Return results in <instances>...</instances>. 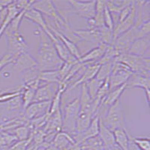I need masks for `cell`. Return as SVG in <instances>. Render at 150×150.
<instances>
[{
	"label": "cell",
	"instance_id": "1",
	"mask_svg": "<svg viewBox=\"0 0 150 150\" xmlns=\"http://www.w3.org/2000/svg\"><path fill=\"white\" fill-rule=\"evenodd\" d=\"M36 34L39 37V47L36 59L38 70L40 71H47L60 69L64 62L56 53L50 38L38 27Z\"/></svg>",
	"mask_w": 150,
	"mask_h": 150
},
{
	"label": "cell",
	"instance_id": "2",
	"mask_svg": "<svg viewBox=\"0 0 150 150\" xmlns=\"http://www.w3.org/2000/svg\"><path fill=\"white\" fill-rule=\"evenodd\" d=\"M104 126L111 131L116 129L128 130L125 123L124 111L122 105L121 98L108 108L104 118L100 116Z\"/></svg>",
	"mask_w": 150,
	"mask_h": 150
},
{
	"label": "cell",
	"instance_id": "3",
	"mask_svg": "<svg viewBox=\"0 0 150 150\" xmlns=\"http://www.w3.org/2000/svg\"><path fill=\"white\" fill-rule=\"evenodd\" d=\"M113 62H122L133 73L140 74L149 77L150 59L149 56H137L127 53L118 56Z\"/></svg>",
	"mask_w": 150,
	"mask_h": 150
},
{
	"label": "cell",
	"instance_id": "4",
	"mask_svg": "<svg viewBox=\"0 0 150 150\" xmlns=\"http://www.w3.org/2000/svg\"><path fill=\"white\" fill-rule=\"evenodd\" d=\"M80 110V99L75 98L68 102L64 108L62 114V131L73 136L76 134V122Z\"/></svg>",
	"mask_w": 150,
	"mask_h": 150
},
{
	"label": "cell",
	"instance_id": "5",
	"mask_svg": "<svg viewBox=\"0 0 150 150\" xmlns=\"http://www.w3.org/2000/svg\"><path fill=\"white\" fill-rule=\"evenodd\" d=\"M112 71L109 77L110 91L126 84L133 72L122 62H112Z\"/></svg>",
	"mask_w": 150,
	"mask_h": 150
},
{
	"label": "cell",
	"instance_id": "6",
	"mask_svg": "<svg viewBox=\"0 0 150 150\" xmlns=\"http://www.w3.org/2000/svg\"><path fill=\"white\" fill-rule=\"evenodd\" d=\"M8 42V53L17 57L21 54L29 52V47L21 32L5 35Z\"/></svg>",
	"mask_w": 150,
	"mask_h": 150
},
{
	"label": "cell",
	"instance_id": "7",
	"mask_svg": "<svg viewBox=\"0 0 150 150\" xmlns=\"http://www.w3.org/2000/svg\"><path fill=\"white\" fill-rule=\"evenodd\" d=\"M96 1H74L70 0L68 3L70 5L69 12L85 18L86 21L93 18L96 15Z\"/></svg>",
	"mask_w": 150,
	"mask_h": 150
},
{
	"label": "cell",
	"instance_id": "8",
	"mask_svg": "<svg viewBox=\"0 0 150 150\" xmlns=\"http://www.w3.org/2000/svg\"><path fill=\"white\" fill-rule=\"evenodd\" d=\"M137 38V28L135 26L120 35L112 41L111 45L114 47L120 54L127 53L128 52L130 46L134 40Z\"/></svg>",
	"mask_w": 150,
	"mask_h": 150
},
{
	"label": "cell",
	"instance_id": "9",
	"mask_svg": "<svg viewBox=\"0 0 150 150\" xmlns=\"http://www.w3.org/2000/svg\"><path fill=\"white\" fill-rule=\"evenodd\" d=\"M11 65L13 69L18 73H26L38 68L37 61L29 52L22 53L16 57Z\"/></svg>",
	"mask_w": 150,
	"mask_h": 150
},
{
	"label": "cell",
	"instance_id": "10",
	"mask_svg": "<svg viewBox=\"0 0 150 150\" xmlns=\"http://www.w3.org/2000/svg\"><path fill=\"white\" fill-rule=\"evenodd\" d=\"M99 128H100V115L98 114L92 119L89 126L85 131L81 133L75 134L72 136V137L75 143L81 145L86 140L98 136L99 134Z\"/></svg>",
	"mask_w": 150,
	"mask_h": 150
},
{
	"label": "cell",
	"instance_id": "11",
	"mask_svg": "<svg viewBox=\"0 0 150 150\" xmlns=\"http://www.w3.org/2000/svg\"><path fill=\"white\" fill-rule=\"evenodd\" d=\"M50 104L51 101L32 103L24 110V115L29 121H31L49 114Z\"/></svg>",
	"mask_w": 150,
	"mask_h": 150
},
{
	"label": "cell",
	"instance_id": "12",
	"mask_svg": "<svg viewBox=\"0 0 150 150\" xmlns=\"http://www.w3.org/2000/svg\"><path fill=\"white\" fill-rule=\"evenodd\" d=\"M135 19H136V7H135L134 1H133L132 9L129 15L124 21L118 23L114 26V29L112 31V41L119 35L123 34L133 27L135 24Z\"/></svg>",
	"mask_w": 150,
	"mask_h": 150
},
{
	"label": "cell",
	"instance_id": "13",
	"mask_svg": "<svg viewBox=\"0 0 150 150\" xmlns=\"http://www.w3.org/2000/svg\"><path fill=\"white\" fill-rule=\"evenodd\" d=\"M108 46V45L101 43L98 46L94 47L93 49L89 50V52H87L84 55H82L78 59H77V61L80 63L83 64L98 62L104 55V53H105L106 49H107Z\"/></svg>",
	"mask_w": 150,
	"mask_h": 150
},
{
	"label": "cell",
	"instance_id": "14",
	"mask_svg": "<svg viewBox=\"0 0 150 150\" xmlns=\"http://www.w3.org/2000/svg\"><path fill=\"white\" fill-rule=\"evenodd\" d=\"M99 68H100V65L98 64L97 62L86 64L85 69H84L83 72L80 77V78L71 86L68 90H72L73 89H74L75 87L82 85V84H86L89 81L92 80V79L95 78L96 77Z\"/></svg>",
	"mask_w": 150,
	"mask_h": 150
},
{
	"label": "cell",
	"instance_id": "15",
	"mask_svg": "<svg viewBox=\"0 0 150 150\" xmlns=\"http://www.w3.org/2000/svg\"><path fill=\"white\" fill-rule=\"evenodd\" d=\"M150 47L149 35L137 38L130 46L128 53L137 56H145Z\"/></svg>",
	"mask_w": 150,
	"mask_h": 150
},
{
	"label": "cell",
	"instance_id": "16",
	"mask_svg": "<svg viewBox=\"0 0 150 150\" xmlns=\"http://www.w3.org/2000/svg\"><path fill=\"white\" fill-rule=\"evenodd\" d=\"M23 18L26 19L28 21H30L31 22L34 23L37 25L38 28L42 29L43 32H45L47 35L50 34V31L48 28V25L45 21V17L39 11H36L35 9L31 7L25 11Z\"/></svg>",
	"mask_w": 150,
	"mask_h": 150
},
{
	"label": "cell",
	"instance_id": "17",
	"mask_svg": "<svg viewBox=\"0 0 150 150\" xmlns=\"http://www.w3.org/2000/svg\"><path fill=\"white\" fill-rule=\"evenodd\" d=\"M50 33H51V32H50ZM48 37H49L50 38V40H51L57 55H58L59 57L64 62H66L77 61V59H76L74 56H72L71 55V53H69V51L68 50L66 47L64 45L62 41L59 38H58L56 36H55L52 33L50 34V35H48Z\"/></svg>",
	"mask_w": 150,
	"mask_h": 150
},
{
	"label": "cell",
	"instance_id": "18",
	"mask_svg": "<svg viewBox=\"0 0 150 150\" xmlns=\"http://www.w3.org/2000/svg\"><path fill=\"white\" fill-rule=\"evenodd\" d=\"M74 32L80 38L81 41H85L86 42L92 43L93 45H96V47L101 44L98 29H75Z\"/></svg>",
	"mask_w": 150,
	"mask_h": 150
},
{
	"label": "cell",
	"instance_id": "19",
	"mask_svg": "<svg viewBox=\"0 0 150 150\" xmlns=\"http://www.w3.org/2000/svg\"><path fill=\"white\" fill-rule=\"evenodd\" d=\"M150 80L149 77L140 74L133 73L128 82L126 83V89L140 88L144 91L149 90Z\"/></svg>",
	"mask_w": 150,
	"mask_h": 150
},
{
	"label": "cell",
	"instance_id": "20",
	"mask_svg": "<svg viewBox=\"0 0 150 150\" xmlns=\"http://www.w3.org/2000/svg\"><path fill=\"white\" fill-rule=\"evenodd\" d=\"M52 85L53 84L45 83V85L39 86L36 90L33 103L51 101L56 92L53 90Z\"/></svg>",
	"mask_w": 150,
	"mask_h": 150
},
{
	"label": "cell",
	"instance_id": "21",
	"mask_svg": "<svg viewBox=\"0 0 150 150\" xmlns=\"http://www.w3.org/2000/svg\"><path fill=\"white\" fill-rule=\"evenodd\" d=\"M47 25L50 31L55 36H56V37L58 38H59V39L62 41V43H63L64 45L66 47V48L68 49L69 53H71V55L72 56H74L76 59H78L80 56H82V54L80 53V50H79L77 45L74 44V42H72V41H71L70 40H68V38H65V36L62 35L61 33H59L58 31L56 30V29H54V27H53V26L50 25V24H47Z\"/></svg>",
	"mask_w": 150,
	"mask_h": 150
},
{
	"label": "cell",
	"instance_id": "22",
	"mask_svg": "<svg viewBox=\"0 0 150 150\" xmlns=\"http://www.w3.org/2000/svg\"><path fill=\"white\" fill-rule=\"evenodd\" d=\"M74 143H76L71 135L64 131H60L56 134L52 144L59 150H68Z\"/></svg>",
	"mask_w": 150,
	"mask_h": 150
},
{
	"label": "cell",
	"instance_id": "23",
	"mask_svg": "<svg viewBox=\"0 0 150 150\" xmlns=\"http://www.w3.org/2000/svg\"><path fill=\"white\" fill-rule=\"evenodd\" d=\"M98 136L102 140L106 148L108 150H114V149L116 147V143H115L113 132L104 126V125L103 124L101 119H100V128H99Z\"/></svg>",
	"mask_w": 150,
	"mask_h": 150
},
{
	"label": "cell",
	"instance_id": "24",
	"mask_svg": "<svg viewBox=\"0 0 150 150\" xmlns=\"http://www.w3.org/2000/svg\"><path fill=\"white\" fill-rule=\"evenodd\" d=\"M125 89H126V84L110 91L102 101L101 107L106 108H108L109 107H110L115 102H116L119 99H120L122 95V93L125 92Z\"/></svg>",
	"mask_w": 150,
	"mask_h": 150
},
{
	"label": "cell",
	"instance_id": "25",
	"mask_svg": "<svg viewBox=\"0 0 150 150\" xmlns=\"http://www.w3.org/2000/svg\"><path fill=\"white\" fill-rule=\"evenodd\" d=\"M22 11H20L15 5V2L12 1L7 6V14L4 19L2 26L0 27V38L5 33V29H7L9 24L11 23L13 20L19 14V13Z\"/></svg>",
	"mask_w": 150,
	"mask_h": 150
},
{
	"label": "cell",
	"instance_id": "26",
	"mask_svg": "<svg viewBox=\"0 0 150 150\" xmlns=\"http://www.w3.org/2000/svg\"><path fill=\"white\" fill-rule=\"evenodd\" d=\"M112 132L116 146L120 150H128L130 133L128 130L116 129Z\"/></svg>",
	"mask_w": 150,
	"mask_h": 150
},
{
	"label": "cell",
	"instance_id": "27",
	"mask_svg": "<svg viewBox=\"0 0 150 150\" xmlns=\"http://www.w3.org/2000/svg\"><path fill=\"white\" fill-rule=\"evenodd\" d=\"M95 116L89 112L80 110L77 122H76V134L81 133L89 126Z\"/></svg>",
	"mask_w": 150,
	"mask_h": 150
},
{
	"label": "cell",
	"instance_id": "28",
	"mask_svg": "<svg viewBox=\"0 0 150 150\" xmlns=\"http://www.w3.org/2000/svg\"><path fill=\"white\" fill-rule=\"evenodd\" d=\"M38 79H39L40 82L47 84L59 85L62 82L59 70L40 71L39 74H38Z\"/></svg>",
	"mask_w": 150,
	"mask_h": 150
},
{
	"label": "cell",
	"instance_id": "29",
	"mask_svg": "<svg viewBox=\"0 0 150 150\" xmlns=\"http://www.w3.org/2000/svg\"><path fill=\"white\" fill-rule=\"evenodd\" d=\"M80 146H81L82 149L104 150V149H107L105 146L104 145L102 140H101L98 135L96 137H92V138L89 139V140H86Z\"/></svg>",
	"mask_w": 150,
	"mask_h": 150
},
{
	"label": "cell",
	"instance_id": "30",
	"mask_svg": "<svg viewBox=\"0 0 150 150\" xmlns=\"http://www.w3.org/2000/svg\"><path fill=\"white\" fill-rule=\"evenodd\" d=\"M11 134L15 136L17 140H24L29 139L31 134V129L29 126V124L24 125L22 126L17 127L15 129L12 130Z\"/></svg>",
	"mask_w": 150,
	"mask_h": 150
},
{
	"label": "cell",
	"instance_id": "31",
	"mask_svg": "<svg viewBox=\"0 0 150 150\" xmlns=\"http://www.w3.org/2000/svg\"><path fill=\"white\" fill-rule=\"evenodd\" d=\"M112 62H108V63L103 64L100 65L96 78L101 81H104L108 78H109L112 71Z\"/></svg>",
	"mask_w": 150,
	"mask_h": 150
},
{
	"label": "cell",
	"instance_id": "32",
	"mask_svg": "<svg viewBox=\"0 0 150 150\" xmlns=\"http://www.w3.org/2000/svg\"><path fill=\"white\" fill-rule=\"evenodd\" d=\"M103 83H104V81L98 80V79H96V77H95V78L92 79V80H90V81H89V82L86 83L87 91L89 92V96L92 98V100H94V99L96 98L99 89H100L101 86H102Z\"/></svg>",
	"mask_w": 150,
	"mask_h": 150
},
{
	"label": "cell",
	"instance_id": "33",
	"mask_svg": "<svg viewBox=\"0 0 150 150\" xmlns=\"http://www.w3.org/2000/svg\"><path fill=\"white\" fill-rule=\"evenodd\" d=\"M21 95H22V86L19 87L17 90L13 92H0V104L8 102L17 96H21Z\"/></svg>",
	"mask_w": 150,
	"mask_h": 150
},
{
	"label": "cell",
	"instance_id": "34",
	"mask_svg": "<svg viewBox=\"0 0 150 150\" xmlns=\"http://www.w3.org/2000/svg\"><path fill=\"white\" fill-rule=\"evenodd\" d=\"M131 140L135 146L140 150H150V142L149 137H131Z\"/></svg>",
	"mask_w": 150,
	"mask_h": 150
},
{
	"label": "cell",
	"instance_id": "35",
	"mask_svg": "<svg viewBox=\"0 0 150 150\" xmlns=\"http://www.w3.org/2000/svg\"><path fill=\"white\" fill-rule=\"evenodd\" d=\"M32 140V136H29V139L24 140H17L13 145L11 146L7 150H27Z\"/></svg>",
	"mask_w": 150,
	"mask_h": 150
},
{
	"label": "cell",
	"instance_id": "36",
	"mask_svg": "<svg viewBox=\"0 0 150 150\" xmlns=\"http://www.w3.org/2000/svg\"><path fill=\"white\" fill-rule=\"evenodd\" d=\"M103 18H104V26L106 27H108L109 29H110L111 31H113L115 26L114 21H113V19H112V15L110 14V12L108 10V7L106 5L104 10V14H103Z\"/></svg>",
	"mask_w": 150,
	"mask_h": 150
},
{
	"label": "cell",
	"instance_id": "37",
	"mask_svg": "<svg viewBox=\"0 0 150 150\" xmlns=\"http://www.w3.org/2000/svg\"><path fill=\"white\" fill-rule=\"evenodd\" d=\"M137 38L149 35L150 21H147L142 23L140 26H137Z\"/></svg>",
	"mask_w": 150,
	"mask_h": 150
},
{
	"label": "cell",
	"instance_id": "38",
	"mask_svg": "<svg viewBox=\"0 0 150 150\" xmlns=\"http://www.w3.org/2000/svg\"><path fill=\"white\" fill-rule=\"evenodd\" d=\"M14 59H15V58H14V56H12L11 55L8 53H5L0 58V72L2 71V69L5 66H7L8 65H11L13 63V62L14 61Z\"/></svg>",
	"mask_w": 150,
	"mask_h": 150
},
{
	"label": "cell",
	"instance_id": "39",
	"mask_svg": "<svg viewBox=\"0 0 150 150\" xmlns=\"http://www.w3.org/2000/svg\"><path fill=\"white\" fill-rule=\"evenodd\" d=\"M132 3H133V1H132V2H131L130 5H127L126 7H125L124 8L122 9V11L120 13V15H119L117 23H120L122 22V21H124L125 19L126 18V17L129 15L130 13H131V9H132Z\"/></svg>",
	"mask_w": 150,
	"mask_h": 150
},
{
	"label": "cell",
	"instance_id": "40",
	"mask_svg": "<svg viewBox=\"0 0 150 150\" xmlns=\"http://www.w3.org/2000/svg\"><path fill=\"white\" fill-rule=\"evenodd\" d=\"M131 134H129V146H128V150H140L134 144V143L132 142V140H131Z\"/></svg>",
	"mask_w": 150,
	"mask_h": 150
},
{
	"label": "cell",
	"instance_id": "41",
	"mask_svg": "<svg viewBox=\"0 0 150 150\" xmlns=\"http://www.w3.org/2000/svg\"><path fill=\"white\" fill-rule=\"evenodd\" d=\"M68 150H82V148H81V146L80 144L74 143Z\"/></svg>",
	"mask_w": 150,
	"mask_h": 150
},
{
	"label": "cell",
	"instance_id": "42",
	"mask_svg": "<svg viewBox=\"0 0 150 150\" xmlns=\"http://www.w3.org/2000/svg\"><path fill=\"white\" fill-rule=\"evenodd\" d=\"M145 92H146V97L147 104H148V106L149 107V105H150V98H149L150 92H149V90H146Z\"/></svg>",
	"mask_w": 150,
	"mask_h": 150
},
{
	"label": "cell",
	"instance_id": "43",
	"mask_svg": "<svg viewBox=\"0 0 150 150\" xmlns=\"http://www.w3.org/2000/svg\"><path fill=\"white\" fill-rule=\"evenodd\" d=\"M44 150H59V149L56 148V146H54L53 144H51V145H50L49 146L47 147V148L45 149H44Z\"/></svg>",
	"mask_w": 150,
	"mask_h": 150
}]
</instances>
